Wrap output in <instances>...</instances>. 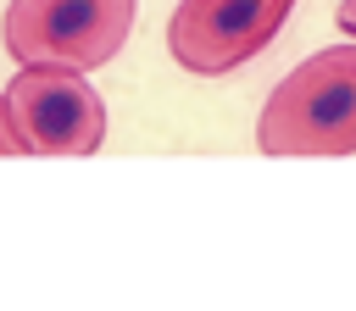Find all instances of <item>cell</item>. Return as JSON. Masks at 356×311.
Masks as SVG:
<instances>
[{
	"label": "cell",
	"mask_w": 356,
	"mask_h": 311,
	"mask_svg": "<svg viewBox=\"0 0 356 311\" xmlns=\"http://www.w3.org/2000/svg\"><path fill=\"white\" fill-rule=\"evenodd\" d=\"M339 28L356 39V0H345V6H339Z\"/></svg>",
	"instance_id": "8992f818"
},
{
	"label": "cell",
	"mask_w": 356,
	"mask_h": 311,
	"mask_svg": "<svg viewBox=\"0 0 356 311\" xmlns=\"http://www.w3.org/2000/svg\"><path fill=\"white\" fill-rule=\"evenodd\" d=\"M0 156H22V150H17V133H11V122H6V100H0Z\"/></svg>",
	"instance_id": "5b68a950"
},
{
	"label": "cell",
	"mask_w": 356,
	"mask_h": 311,
	"mask_svg": "<svg viewBox=\"0 0 356 311\" xmlns=\"http://www.w3.org/2000/svg\"><path fill=\"white\" fill-rule=\"evenodd\" d=\"M0 100L22 156H95L106 144V106L72 67L22 61Z\"/></svg>",
	"instance_id": "3957f363"
},
{
	"label": "cell",
	"mask_w": 356,
	"mask_h": 311,
	"mask_svg": "<svg viewBox=\"0 0 356 311\" xmlns=\"http://www.w3.org/2000/svg\"><path fill=\"white\" fill-rule=\"evenodd\" d=\"M134 28V0H11L0 39L11 61H44V67H72L95 72L106 67Z\"/></svg>",
	"instance_id": "7a4b0ae2"
},
{
	"label": "cell",
	"mask_w": 356,
	"mask_h": 311,
	"mask_svg": "<svg viewBox=\"0 0 356 311\" xmlns=\"http://www.w3.org/2000/svg\"><path fill=\"white\" fill-rule=\"evenodd\" d=\"M261 156H356V44L306 56L256 117Z\"/></svg>",
	"instance_id": "6da1fadb"
},
{
	"label": "cell",
	"mask_w": 356,
	"mask_h": 311,
	"mask_svg": "<svg viewBox=\"0 0 356 311\" xmlns=\"http://www.w3.org/2000/svg\"><path fill=\"white\" fill-rule=\"evenodd\" d=\"M289 11L295 0H178V11L167 17V50L184 72L222 78L261 56Z\"/></svg>",
	"instance_id": "277c9868"
}]
</instances>
